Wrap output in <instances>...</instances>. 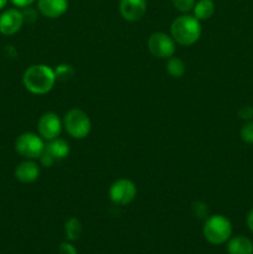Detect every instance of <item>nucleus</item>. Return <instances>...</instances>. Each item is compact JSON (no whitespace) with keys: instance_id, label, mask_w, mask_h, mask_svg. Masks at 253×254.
<instances>
[{"instance_id":"nucleus-13","label":"nucleus","mask_w":253,"mask_h":254,"mask_svg":"<svg viewBox=\"0 0 253 254\" xmlns=\"http://www.w3.org/2000/svg\"><path fill=\"white\" fill-rule=\"evenodd\" d=\"M44 153L47 154L56 163V161L63 160V159H66L68 156L69 145L63 139L56 138L54 140H50V143L47 145H45Z\"/></svg>"},{"instance_id":"nucleus-23","label":"nucleus","mask_w":253,"mask_h":254,"mask_svg":"<svg viewBox=\"0 0 253 254\" xmlns=\"http://www.w3.org/2000/svg\"><path fill=\"white\" fill-rule=\"evenodd\" d=\"M238 114H240V117L242 119L250 121V119L253 117V108H252V107L246 106V107H243V108H241L240 113H238Z\"/></svg>"},{"instance_id":"nucleus-1","label":"nucleus","mask_w":253,"mask_h":254,"mask_svg":"<svg viewBox=\"0 0 253 254\" xmlns=\"http://www.w3.org/2000/svg\"><path fill=\"white\" fill-rule=\"evenodd\" d=\"M22 83L32 94H46L54 88L56 74L47 64H32L24 72Z\"/></svg>"},{"instance_id":"nucleus-18","label":"nucleus","mask_w":253,"mask_h":254,"mask_svg":"<svg viewBox=\"0 0 253 254\" xmlns=\"http://www.w3.org/2000/svg\"><path fill=\"white\" fill-rule=\"evenodd\" d=\"M56 74V81H67L73 76L74 71L69 64H60L56 69H54Z\"/></svg>"},{"instance_id":"nucleus-9","label":"nucleus","mask_w":253,"mask_h":254,"mask_svg":"<svg viewBox=\"0 0 253 254\" xmlns=\"http://www.w3.org/2000/svg\"><path fill=\"white\" fill-rule=\"evenodd\" d=\"M24 14L17 9H7L0 15V34L10 35L16 34L24 25Z\"/></svg>"},{"instance_id":"nucleus-7","label":"nucleus","mask_w":253,"mask_h":254,"mask_svg":"<svg viewBox=\"0 0 253 254\" xmlns=\"http://www.w3.org/2000/svg\"><path fill=\"white\" fill-rule=\"evenodd\" d=\"M148 49L153 56L159 59H169L175 52V41L165 32H154L148 40Z\"/></svg>"},{"instance_id":"nucleus-17","label":"nucleus","mask_w":253,"mask_h":254,"mask_svg":"<svg viewBox=\"0 0 253 254\" xmlns=\"http://www.w3.org/2000/svg\"><path fill=\"white\" fill-rule=\"evenodd\" d=\"M166 71L169 72L170 76L175 77V78L183 77L185 73V64L179 57L171 56L169 57L168 62H166Z\"/></svg>"},{"instance_id":"nucleus-20","label":"nucleus","mask_w":253,"mask_h":254,"mask_svg":"<svg viewBox=\"0 0 253 254\" xmlns=\"http://www.w3.org/2000/svg\"><path fill=\"white\" fill-rule=\"evenodd\" d=\"M174 7L180 12H189L195 6V0H171Z\"/></svg>"},{"instance_id":"nucleus-6","label":"nucleus","mask_w":253,"mask_h":254,"mask_svg":"<svg viewBox=\"0 0 253 254\" xmlns=\"http://www.w3.org/2000/svg\"><path fill=\"white\" fill-rule=\"evenodd\" d=\"M136 186L129 179H119L114 181L109 188V198L113 203L119 206L129 205L136 197Z\"/></svg>"},{"instance_id":"nucleus-22","label":"nucleus","mask_w":253,"mask_h":254,"mask_svg":"<svg viewBox=\"0 0 253 254\" xmlns=\"http://www.w3.org/2000/svg\"><path fill=\"white\" fill-rule=\"evenodd\" d=\"M59 253L60 254H78V252H77V248L74 247L69 241L62 242L61 245L59 246Z\"/></svg>"},{"instance_id":"nucleus-3","label":"nucleus","mask_w":253,"mask_h":254,"mask_svg":"<svg viewBox=\"0 0 253 254\" xmlns=\"http://www.w3.org/2000/svg\"><path fill=\"white\" fill-rule=\"evenodd\" d=\"M202 235L210 245H225L232 236V223L222 215L208 216L203 222Z\"/></svg>"},{"instance_id":"nucleus-25","label":"nucleus","mask_w":253,"mask_h":254,"mask_svg":"<svg viewBox=\"0 0 253 254\" xmlns=\"http://www.w3.org/2000/svg\"><path fill=\"white\" fill-rule=\"evenodd\" d=\"M246 222H247V226H248V228H250L251 232L253 233V208L250 211V212H248L247 218H246Z\"/></svg>"},{"instance_id":"nucleus-11","label":"nucleus","mask_w":253,"mask_h":254,"mask_svg":"<svg viewBox=\"0 0 253 254\" xmlns=\"http://www.w3.org/2000/svg\"><path fill=\"white\" fill-rule=\"evenodd\" d=\"M37 7L44 16L56 19L67 11L68 0H39Z\"/></svg>"},{"instance_id":"nucleus-16","label":"nucleus","mask_w":253,"mask_h":254,"mask_svg":"<svg viewBox=\"0 0 253 254\" xmlns=\"http://www.w3.org/2000/svg\"><path fill=\"white\" fill-rule=\"evenodd\" d=\"M82 233V225L81 221L76 217H71L66 221L64 223V236H66L67 241L69 242H74L79 238Z\"/></svg>"},{"instance_id":"nucleus-4","label":"nucleus","mask_w":253,"mask_h":254,"mask_svg":"<svg viewBox=\"0 0 253 254\" xmlns=\"http://www.w3.org/2000/svg\"><path fill=\"white\" fill-rule=\"evenodd\" d=\"M63 126L67 133L74 139H84L89 134L92 123L87 113L82 109H69L63 119Z\"/></svg>"},{"instance_id":"nucleus-19","label":"nucleus","mask_w":253,"mask_h":254,"mask_svg":"<svg viewBox=\"0 0 253 254\" xmlns=\"http://www.w3.org/2000/svg\"><path fill=\"white\" fill-rule=\"evenodd\" d=\"M241 138L245 143L253 144V121H248L241 128Z\"/></svg>"},{"instance_id":"nucleus-24","label":"nucleus","mask_w":253,"mask_h":254,"mask_svg":"<svg viewBox=\"0 0 253 254\" xmlns=\"http://www.w3.org/2000/svg\"><path fill=\"white\" fill-rule=\"evenodd\" d=\"M16 7H27L36 0H10Z\"/></svg>"},{"instance_id":"nucleus-2","label":"nucleus","mask_w":253,"mask_h":254,"mask_svg":"<svg viewBox=\"0 0 253 254\" xmlns=\"http://www.w3.org/2000/svg\"><path fill=\"white\" fill-rule=\"evenodd\" d=\"M170 34L174 41L183 46H191L201 36L200 20L193 15H181L176 17L170 26Z\"/></svg>"},{"instance_id":"nucleus-14","label":"nucleus","mask_w":253,"mask_h":254,"mask_svg":"<svg viewBox=\"0 0 253 254\" xmlns=\"http://www.w3.org/2000/svg\"><path fill=\"white\" fill-rule=\"evenodd\" d=\"M228 254H253V242L246 236H236L227 241Z\"/></svg>"},{"instance_id":"nucleus-26","label":"nucleus","mask_w":253,"mask_h":254,"mask_svg":"<svg viewBox=\"0 0 253 254\" xmlns=\"http://www.w3.org/2000/svg\"><path fill=\"white\" fill-rule=\"evenodd\" d=\"M6 2H7V0H0V10H1L2 7H5Z\"/></svg>"},{"instance_id":"nucleus-8","label":"nucleus","mask_w":253,"mask_h":254,"mask_svg":"<svg viewBox=\"0 0 253 254\" xmlns=\"http://www.w3.org/2000/svg\"><path fill=\"white\" fill-rule=\"evenodd\" d=\"M62 123L60 117L54 112H46L40 117L39 122H37V130H39V135L45 140H54V139L59 138L61 134Z\"/></svg>"},{"instance_id":"nucleus-21","label":"nucleus","mask_w":253,"mask_h":254,"mask_svg":"<svg viewBox=\"0 0 253 254\" xmlns=\"http://www.w3.org/2000/svg\"><path fill=\"white\" fill-rule=\"evenodd\" d=\"M192 211L195 213V216H197L198 218H207L208 215V208L207 205L203 202H195L192 205Z\"/></svg>"},{"instance_id":"nucleus-5","label":"nucleus","mask_w":253,"mask_h":254,"mask_svg":"<svg viewBox=\"0 0 253 254\" xmlns=\"http://www.w3.org/2000/svg\"><path fill=\"white\" fill-rule=\"evenodd\" d=\"M15 150L22 158L35 160L40 159L45 150L44 140L35 133H22L15 140Z\"/></svg>"},{"instance_id":"nucleus-10","label":"nucleus","mask_w":253,"mask_h":254,"mask_svg":"<svg viewBox=\"0 0 253 254\" xmlns=\"http://www.w3.org/2000/svg\"><path fill=\"white\" fill-rule=\"evenodd\" d=\"M119 11L126 21H138L146 12V0H121Z\"/></svg>"},{"instance_id":"nucleus-15","label":"nucleus","mask_w":253,"mask_h":254,"mask_svg":"<svg viewBox=\"0 0 253 254\" xmlns=\"http://www.w3.org/2000/svg\"><path fill=\"white\" fill-rule=\"evenodd\" d=\"M215 2L212 0H198L193 6V16L197 20H208L215 14Z\"/></svg>"},{"instance_id":"nucleus-12","label":"nucleus","mask_w":253,"mask_h":254,"mask_svg":"<svg viewBox=\"0 0 253 254\" xmlns=\"http://www.w3.org/2000/svg\"><path fill=\"white\" fill-rule=\"evenodd\" d=\"M40 168L32 160H25L15 168V178L21 184H31L39 179Z\"/></svg>"}]
</instances>
